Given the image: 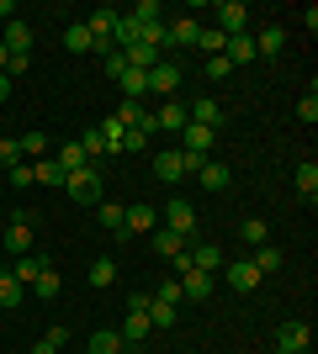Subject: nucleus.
I'll return each mask as SVG.
<instances>
[{
	"label": "nucleus",
	"mask_w": 318,
	"mask_h": 354,
	"mask_svg": "<svg viewBox=\"0 0 318 354\" xmlns=\"http://www.w3.org/2000/svg\"><path fill=\"white\" fill-rule=\"evenodd\" d=\"M64 191L75 196L80 207H101V175H96V164H85V169H75V175L64 180Z\"/></svg>",
	"instance_id": "nucleus-2"
},
{
	"label": "nucleus",
	"mask_w": 318,
	"mask_h": 354,
	"mask_svg": "<svg viewBox=\"0 0 318 354\" xmlns=\"http://www.w3.org/2000/svg\"><path fill=\"white\" fill-rule=\"evenodd\" d=\"M228 74H233V64H228L223 53H218V59H207V80H228Z\"/></svg>",
	"instance_id": "nucleus-44"
},
{
	"label": "nucleus",
	"mask_w": 318,
	"mask_h": 354,
	"mask_svg": "<svg viewBox=\"0 0 318 354\" xmlns=\"http://www.w3.org/2000/svg\"><path fill=\"white\" fill-rule=\"evenodd\" d=\"M191 270H202V275L223 270V249H218V243H197V249H191Z\"/></svg>",
	"instance_id": "nucleus-18"
},
{
	"label": "nucleus",
	"mask_w": 318,
	"mask_h": 354,
	"mask_svg": "<svg viewBox=\"0 0 318 354\" xmlns=\"http://www.w3.org/2000/svg\"><path fill=\"white\" fill-rule=\"evenodd\" d=\"M133 21H138V27H149V21H165V6H159V0H138Z\"/></svg>",
	"instance_id": "nucleus-35"
},
{
	"label": "nucleus",
	"mask_w": 318,
	"mask_h": 354,
	"mask_svg": "<svg viewBox=\"0 0 318 354\" xmlns=\"http://www.w3.org/2000/svg\"><path fill=\"white\" fill-rule=\"evenodd\" d=\"M181 296H186V301H207V296H212V275L186 270V275H181Z\"/></svg>",
	"instance_id": "nucleus-16"
},
{
	"label": "nucleus",
	"mask_w": 318,
	"mask_h": 354,
	"mask_svg": "<svg viewBox=\"0 0 318 354\" xmlns=\"http://www.w3.org/2000/svg\"><path fill=\"white\" fill-rule=\"evenodd\" d=\"M159 222V212L149 207V201H138V207H122V227H117V238H133V233H143V227H154Z\"/></svg>",
	"instance_id": "nucleus-5"
},
{
	"label": "nucleus",
	"mask_w": 318,
	"mask_h": 354,
	"mask_svg": "<svg viewBox=\"0 0 318 354\" xmlns=\"http://www.w3.org/2000/svg\"><path fill=\"white\" fill-rule=\"evenodd\" d=\"M165 222H170V233L191 238V233H197V207H191V201H181V196H175V201H170V207H165Z\"/></svg>",
	"instance_id": "nucleus-7"
},
{
	"label": "nucleus",
	"mask_w": 318,
	"mask_h": 354,
	"mask_svg": "<svg viewBox=\"0 0 318 354\" xmlns=\"http://www.w3.org/2000/svg\"><path fill=\"white\" fill-rule=\"evenodd\" d=\"M112 117H117L122 127H138V117H143V101H122L117 111H112Z\"/></svg>",
	"instance_id": "nucleus-37"
},
{
	"label": "nucleus",
	"mask_w": 318,
	"mask_h": 354,
	"mask_svg": "<svg viewBox=\"0 0 318 354\" xmlns=\"http://www.w3.org/2000/svg\"><path fill=\"white\" fill-rule=\"evenodd\" d=\"M297 117H303L308 127H313V122H318V90H308L303 101H297Z\"/></svg>",
	"instance_id": "nucleus-39"
},
{
	"label": "nucleus",
	"mask_w": 318,
	"mask_h": 354,
	"mask_svg": "<svg viewBox=\"0 0 318 354\" xmlns=\"http://www.w3.org/2000/svg\"><path fill=\"white\" fill-rule=\"evenodd\" d=\"M0 196H6V180H0Z\"/></svg>",
	"instance_id": "nucleus-52"
},
{
	"label": "nucleus",
	"mask_w": 318,
	"mask_h": 354,
	"mask_svg": "<svg viewBox=\"0 0 318 354\" xmlns=\"http://www.w3.org/2000/svg\"><path fill=\"white\" fill-rule=\"evenodd\" d=\"M249 265H255L260 275H271V270H281V249H276V243H260V249H255V259H249Z\"/></svg>",
	"instance_id": "nucleus-29"
},
{
	"label": "nucleus",
	"mask_w": 318,
	"mask_h": 354,
	"mask_svg": "<svg viewBox=\"0 0 318 354\" xmlns=\"http://www.w3.org/2000/svg\"><path fill=\"white\" fill-rule=\"evenodd\" d=\"M181 153H197V159H207V148L212 143H218V133H212V127H197V122H186V127H181Z\"/></svg>",
	"instance_id": "nucleus-9"
},
{
	"label": "nucleus",
	"mask_w": 318,
	"mask_h": 354,
	"mask_svg": "<svg viewBox=\"0 0 318 354\" xmlns=\"http://www.w3.org/2000/svg\"><path fill=\"white\" fill-rule=\"evenodd\" d=\"M149 339V312H127V323H122V344H143Z\"/></svg>",
	"instance_id": "nucleus-23"
},
{
	"label": "nucleus",
	"mask_w": 318,
	"mask_h": 354,
	"mask_svg": "<svg viewBox=\"0 0 318 354\" xmlns=\"http://www.w3.org/2000/svg\"><path fill=\"white\" fill-rule=\"evenodd\" d=\"M197 37H202V21H197V16H175V21H170V43H175V48L197 43Z\"/></svg>",
	"instance_id": "nucleus-19"
},
{
	"label": "nucleus",
	"mask_w": 318,
	"mask_h": 354,
	"mask_svg": "<svg viewBox=\"0 0 318 354\" xmlns=\"http://www.w3.org/2000/svg\"><path fill=\"white\" fill-rule=\"evenodd\" d=\"M122 95H127V101H143V95H149V74L143 69H122Z\"/></svg>",
	"instance_id": "nucleus-21"
},
{
	"label": "nucleus",
	"mask_w": 318,
	"mask_h": 354,
	"mask_svg": "<svg viewBox=\"0 0 318 354\" xmlns=\"http://www.w3.org/2000/svg\"><path fill=\"white\" fill-rule=\"evenodd\" d=\"M186 101H159V111H154V127H165V133H181L186 127Z\"/></svg>",
	"instance_id": "nucleus-12"
},
{
	"label": "nucleus",
	"mask_w": 318,
	"mask_h": 354,
	"mask_svg": "<svg viewBox=\"0 0 318 354\" xmlns=\"http://www.w3.org/2000/svg\"><path fill=\"white\" fill-rule=\"evenodd\" d=\"M101 227H112V238H117V227H122V207L117 201H101Z\"/></svg>",
	"instance_id": "nucleus-40"
},
{
	"label": "nucleus",
	"mask_w": 318,
	"mask_h": 354,
	"mask_svg": "<svg viewBox=\"0 0 318 354\" xmlns=\"http://www.w3.org/2000/svg\"><path fill=\"white\" fill-rule=\"evenodd\" d=\"M64 48H69V53H91V32H85V21L64 27Z\"/></svg>",
	"instance_id": "nucleus-30"
},
{
	"label": "nucleus",
	"mask_w": 318,
	"mask_h": 354,
	"mask_svg": "<svg viewBox=\"0 0 318 354\" xmlns=\"http://www.w3.org/2000/svg\"><path fill=\"white\" fill-rule=\"evenodd\" d=\"M175 317H181L175 307H165V301H149V328H175Z\"/></svg>",
	"instance_id": "nucleus-34"
},
{
	"label": "nucleus",
	"mask_w": 318,
	"mask_h": 354,
	"mask_svg": "<svg viewBox=\"0 0 318 354\" xmlns=\"http://www.w3.org/2000/svg\"><path fill=\"white\" fill-rule=\"evenodd\" d=\"M21 296H27V286L6 270V275H0V307H21Z\"/></svg>",
	"instance_id": "nucleus-28"
},
{
	"label": "nucleus",
	"mask_w": 318,
	"mask_h": 354,
	"mask_svg": "<svg viewBox=\"0 0 318 354\" xmlns=\"http://www.w3.org/2000/svg\"><path fill=\"white\" fill-rule=\"evenodd\" d=\"M53 164H59V169H64V180H69L75 169H85L91 159H85V148H80V143H64L59 153H53Z\"/></svg>",
	"instance_id": "nucleus-20"
},
{
	"label": "nucleus",
	"mask_w": 318,
	"mask_h": 354,
	"mask_svg": "<svg viewBox=\"0 0 318 354\" xmlns=\"http://www.w3.org/2000/svg\"><path fill=\"white\" fill-rule=\"evenodd\" d=\"M127 344H122V333L117 328H96L91 333V354H122Z\"/></svg>",
	"instance_id": "nucleus-22"
},
{
	"label": "nucleus",
	"mask_w": 318,
	"mask_h": 354,
	"mask_svg": "<svg viewBox=\"0 0 318 354\" xmlns=\"http://www.w3.org/2000/svg\"><path fill=\"white\" fill-rule=\"evenodd\" d=\"M16 164H21V143L0 138V169H16Z\"/></svg>",
	"instance_id": "nucleus-38"
},
{
	"label": "nucleus",
	"mask_w": 318,
	"mask_h": 354,
	"mask_svg": "<svg viewBox=\"0 0 318 354\" xmlns=\"http://www.w3.org/2000/svg\"><path fill=\"white\" fill-rule=\"evenodd\" d=\"M32 354H59V349H53L48 339H37V344H32Z\"/></svg>",
	"instance_id": "nucleus-48"
},
{
	"label": "nucleus",
	"mask_w": 318,
	"mask_h": 354,
	"mask_svg": "<svg viewBox=\"0 0 318 354\" xmlns=\"http://www.w3.org/2000/svg\"><path fill=\"white\" fill-rule=\"evenodd\" d=\"M186 117L197 122V127H212V133H218V127H223V106H218V101H191V106H186Z\"/></svg>",
	"instance_id": "nucleus-14"
},
{
	"label": "nucleus",
	"mask_w": 318,
	"mask_h": 354,
	"mask_svg": "<svg viewBox=\"0 0 318 354\" xmlns=\"http://www.w3.org/2000/svg\"><path fill=\"white\" fill-rule=\"evenodd\" d=\"M32 291L43 296V301H53V296L64 291V281H59V270H43V275H37V281H32Z\"/></svg>",
	"instance_id": "nucleus-32"
},
{
	"label": "nucleus",
	"mask_w": 318,
	"mask_h": 354,
	"mask_svg": "<svg viewBox=\"0 0 318 354\" xmlns=\"http://www.w3.org/2000/svg\"><path fill=\"white\" fill-rule=\"evenodd\" d=\"M6 254H11V259L32 254V217H16L11 227H6Z\"/></svg>",
	"instance_id": "nucleus-10"
},
{
	"label": "nucleus",
	"mask_w": 318,
	"mask_h": 354,
	"mask_svg": "<svg viewBox=\"0 0 318 354\" xmlns=\"http://www.w3.org/2000/svg\"><path fill=\"white\" fill-rule=\"evenodd\" d=\"M6 64H11V53H6V48H0V74H6Z\"/></svg>",
	"instance_id": "nucleus-50"
},
{
	"label": "nucleus",
	"mask_w": 318,
	"mask_h": 354,
	"mask_svg": "<svg viewBox=\"0 0 318 354\" xmlns=\"http://www.w3.org/2000/svg\"><path fill=\"white\" fill-rule=\"evenodd\" d=\"M149 301H154V296H143V291H133V296H127V312H149Z\"/></svg>",
	"instance_id": "nucleus-46"
},
{
	"label": "nucleus",
	"mask_w": 318,
	"mask_h": 354,
	"mask_svg": "<svg viewBox=\"0 0 318 354\" xmlns=\"http://www.w3.org/2000/svg\"><path fill=\"white\" fill-rule=\"evenodd\" d=\"M244 27H249V6H244V0H223V6H218V32H223V37H239Z\"/></svg>",
	"instance_id": "nucleus-3"
},
{
	"label": "nucleus",
	"mask_w": 318,
	"mask_h": 354,
	"mask_svg": "<svg viewBox=\"0 0 318 354\" xmlns=\"http://www.w3.org/2000/svg\"><path fill=\"white\" fill-rule=\"evenodd\" d=\"M239 238L249 243V249H260V243H265V222H244V227H239Z\"/></svg>",
	"instance_id": "nucleus-41"
},
{
	"label": "nucleus",
	"mask_w": 318,
	"mask_h": 354,
	"mask_svg": "<svg viewBox=\"0 0 318 354\" xmlns=\"http://www.w3.org/2000/svg\"><path fill=\"white\" fill-rule=\"evenodd\" d=\"M0 21H16V6H11V0H0Z\"/></svg>",
	"instance_id": "nucleus-47"
},
{
	"label": "nucleus",
	"mask_w": 318,
	"mask_h": 354,
	"mask_svg": "<svg viewBox=\"0 0 318 354\" xmlns=\"http://www.w3.org/2000/svg\"><path fill=\"white\" fill-rule=\"evenodd\" d=\"M11 101V80H6V74H0V106Z\"/></svg>",
	"instance_id": "nucleus-49"
},
{
	"label": "nucleus",
	"mask_w": 318,
	"mask_h": 354,
	"mask_svg": "<svg viewBox=\"0 0 318 354\" xmlns=\"http://www.w3.org/2000/svg\"><path fill=\"white\" fill-rule=\"evenodd\" d=\"M281 48H287V32L281 27H260L255 32V59H276Z\"/></svg>",
	"instance_id": "nucleus-15"
},
{
	"label": "nucleus",
	"mask_w": 318,
	"mask_h": 354,
	"mask_svg": "<svg viewBox=\"0 0 318 354\" xmlns=\"http://www.w3.org/2000/svg\"><path fill=\"white\" fill-rule=\"evenodd\" d=\"M223 281L233 286V291H255V286H260V270L249 265V259H233V265H223Z\"/></svg>",
	"instance_id": "nucleus-11"
},
{
	"label": "nucleus",
	"mask_w": 318,
	"mask_h": 354,
	"mask_svg": "<svg viewBox=\"0 0 318 354\" xmlns=\"http://www.w3.org/2000/svg\"><path fill=\"white\" fill-rule=\"evenodd\" d=\"M292 354H313V349H292Z\"/></svg>",
	"instance_id": "nucleus-51"
},
{
	"label": "nucleus",
	"mask_w": 318,
	"mask_h": 354,
	"mask_svg": "<svg viewBox=\"0 0 318 354\" xmlns=\"http://www.w3.org/2000/svg\"><path fill=\"white\" fill-rule=\"evenodd\" d=\"M297 191H303V201H313V196H318V164L313 159L297 164Z\"/></svg>",
	"instance_id": "nucleus-27"
},
{
	"label": "nucleus",
	"mask_w": 318,
	"mask_h": 354,
	"mask_svg": "<svg viewBox=\"0 0 318 354\" xmlns=\"http://www.w3.org/2000/svg\"><path fill=\"white\" fill-rule=\"evenodd\" d=\"M154 301H165V307H181V281H165L154 291Z\"/></svg>",
	"instance_id": "nucleus-43"
},
{
	"label": "nucleus",
	"mask_w": 318,
	"mask_h": 354,
	"mask_svg": "<svg viewBox=\"0 0 318 354\" xmlns=\"http://www.w3.org/2000/svg\"><path fill=\"white\" fill-rule=\"evenodd\" d=\"M16 143H21V159H48V148H53L48 133H21Z\"/></svg>",
	"instance_id": "nucleus-26"
},
{
	"label": "nucleus",
	"mask_w": 318,
	"mask_h": 354,
	"mask_svg": "<svg viewBox=\"0 0 318 354\" xmlns=\"http://www.w3.org/2000/svg\"><path fill=\"white\" fill-rule=\"evenodd\" d=\"M85 275H91V286H96V291H106V286L117 281V265H112V259H96V265L85 270Z\"/></svg>",
	"instance_id": "nucleus-33"
},
{
	"label": "nucleus",
	"mask_w": 318,
	"mask_h": 354,
	"mask_svg": "<svg viewBox=\"0 0 318 354\" xmlns=\"http://www.w3.org/2000/svg\"><path fill=\"white\" fill-rule=\"evenodd\" d=\"M6 185H11V191H21V185H37V180H32V164L21 159V164L11 169V180H6Z\"/></svg>",
	"instance_id": "nucleus-42"
},
{
	"label": "nucleus",
	"mask_w": 318,
	"mask_h": 354,
	"mask_svg": "<svg viewBox=\"0 0 318 354\" xmlns=\"http://www.w3.org/2000/svg\"><path fill=\"white\" fill-rule=\"evenodd\" d=\"M223 59L233 64V69H239V64H255V37H249V32L228 37V43H223Z\"/></svg>",
	"instance_id": "nucleus-13"
},
{
	"label": "nucleus",
	"mask_w": 318,
	"mask_h": 354,
	"mask_svg": "<svg viewBox=\"0 0 318 354\" xmlns=\"http://www.w3.org/2000/svg\"><path fill=\"white\" fill-rule=\"evenodd\" d=\"M181 249H186L181 233H170V227H159V233H154V254H159V259H175Z\"/></svg>",
	"instance_id": "nucleus-24"
},
{
	"label": "nucleus",
	"mask_w": 318,
	"mask_h": 354,
	"mask_svg": "<svg viewBox=\"0 0 318 354\" xmlns=\"http://www.w3.org/2000/svg\"><path fill=\"white\" fill-rule=\"evenodd\" d=\"M207 159H197V153H181V148H165V153H154V175L165 180V185H181L186 175H197Z\"/></svg>",
	"instance_id": "nucleus-1"
},
{
	"label": "nucleus",
	"mask_w": 318,
	"mask_h": 354,
	"mask_svg": "<svg viewBox=\"0 0 318 354\" xmlns=\"http://www.w3.org/2000/svg\"><path fill=\"white\" fill-rule=\"evenodd\" d=\"M32 180H37V185H64V169L53 159H37L32 164Z\"/></svg>",
	"instance_id": "nucleus-31"
},
{
	"label": "nucleus",
	"mask_w": 318,
	"mask_h": 354,
	"mask_svg": "<svg viewBox=\"0 0 318 354\" xmlns=\"http://www.w3.org/2000/svg\"><path fill=\"white\" fill-rule=\"evenodd\" d=\"M101 69L112 74V80H122V69H127V64H122V53H106V59H101Z\"/></svg>",
	"instance_id": "nucleus-45"
},
{
	"label": "nucleus",
	"mask_w": 318,
	"mask_h": 354,
	"mask_svg": "<svg viewBox=\"0 0 318 354\" xmlns=\"http://www.w3.org/2000/svg\"><path fill=\"white\" fill-rule=\"evenodd\" d=\"M181 90V69H175V59H159L149 69V95H175Z\"/></svg>",
	"instance_id": "nucleus-4"
},
{
	"label": "nucleus",
	"mask_w": 318,
	"mask_h": 354,
	"mask_svg": "<svg viewBox=\"0 0 318 354\" xmlns=\"http://www.w3.org/2000/svg\"><path fill=\"white\" fill-rule=\"evenodd\" d=\"M0 275H6V259H0Z\"/></svg>",
	"instance_id": "nucleus-53"
},
{
	"label": "nucleus",
	"mask_w": 318,
	"mask_h": 354,
	"mask_svg": "<svg viewBox=\"0 0 318 354\" xmlns=\"http://www.w3.org/2000/svg\"><path fill=\"white\" fill-rule=\"evenodd\" d=\"M43 270H53V265H48V259H43V254H21V259H16V265H11V275H16V281H21V286H32V281H37V275H43Z\"/></svg>",
	"instance_id": "nucleus-17"
},
{
	"label": "nucleus",
	"mask_w": 318,
	"mask_h": 354,
	"mask_svg": "<svg viewBox=\"0 0 318 354\" xmlns=\"http://www.w3.org/2000/svg\"><path fill=\"white\" fill-rule=\"evenodd\" d=\"M0 48L6 53H16V59H32V27L16 16V21H6V37H0Z\"/></svg>",
	"instance_id": "nucleus-6"
},
{
	"label": "nucleus",
	"mask_w": 318,
	"mask_h": 354,
	"mask_svg": "<svg viewBox=\"0 0 318 354\" xmlns=\"http://www.w3.org/2000/svg\"><path fill=\"white\" fill-rule=\"evenodd\" d=\"M197 43H202V53H207V59H218L228 37H223V32H218V27H202V37H197Z\"/></svg>",
	"instance_id": "nucleus-36"
},
{
	"label": "nucleus",
	"mask_w": 318,
	"mask_h": 354,
	"mask_svg": "<svg viewBox=\"0 0 318 354\" xmlns=\"http://www.w3.org/2000/svg\"><path fill=\"white\" fill-rule=\"evenodd\" d=\"M276 349H313V328L297 323V317L281 323V328H276Z\"/></svg>",
	"instance_id": "nucleus-8"
},
{
	"label": "nucleus",
	"mask_w": 318,
	"mask_h": 354,
	"mask_svg": "<svg viewBox=\"0 0 318 354\" xmlns=\"http://www.w3.org/2000/svg\"><path fill=\"white\" fill-rule=\"evenodd\" d=\"M197 180H202V191H223V185H228V164H202V169H197Z\"/></svg>",
	"instance_id": "nucleus-25"
}]
</instances>
